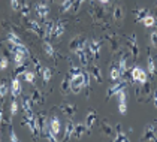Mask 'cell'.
Listing matches in <instances>:
<instances>
[{"label":"cell","mask_w":157,"mask_h":142,"mask_svg":"<svg viewBox=\"0 0 157 142\" xmlns=\"http://www.w3.org/2000/svg\"><path fill=\"white\" fill-rule=\"evenodd\" d=\"M23 88H21V81H20V76L18 75H13L12 76V81H11V94L13 97H18L21 94Z\"/></svg>","instance_id":"16"},{"label":"cell","mask_w":157,"mask_h":142,"mask_svg":"<svg viewBox=\"0 0 157 142\" xmlns=\"http://www.w3.org/2000/svg\"><path fill=\"white\" fill-rule=\"evenodd\" d=\"M130 76H132V81L139 84H144L148 81V73L139 66H133L132 71H130Z\"/></svg>","instance_id":"7"},{"label":"cell","mask_w":157,"mask_h":142,"mask_svg":"<svg viewBox=\"0 0 157 142\" xmlns=\"http://www.w3.org/2000/svg\"><path fill=\"white\" fill-rule=\"evenodd\" d=\"M144 141H157V127L156 124H148L144 129V135H142Z\"/></svg>","instance_id":"15"},{"label":"cell","mask_w":157,"mask_h":142,"mask_svg":"<svg viewBox=\"0 0 157 142\" xmlns=\"http://www.w3.org/2000/svg\"><path fill=\"white\" fill-rule=\"evenodd\" d=\"M60 109L66 117H73V115L76 114V105H75V103H71V102L60 105Z\"/></svg>","instance_id":"22"},{"label":"cell","mask_w":157,"mask_h":142,"mask_svg":"<svg viewBox=\"0 0 157 142\" xmlns=\"http://www.w3.org/2000/svg\"><path fill=\"white\" fill-rule=\"evenodd\" d=\"M30 59H32V63H33V71L36 72V75H40V72H42V63H40V60L35 57V56H30Z\"/></svg>","instance_id":"43"},{"label":"cell","mask_w":157,"mask_h":142,"mask_svg":"<svg viewBox=\"0 0 157 142\" xmlns=\"http://www.w3.org/2000/svg\"><path fill=\"white\" fill-rule=\"evenodd\" d=\"M127 85V81H115L111 87L108 88V93H106V100H109L112 96H115L117 93H120L121 90H124Z\"/></svg>","instance_id":"13"},{"label":"cell","mask_w":157,"mask_h":142,"mask_svg":"<svg viewBox=\"0 0 157 142\" xmlns=\"http://www.w3.org/2000/svg\"><path fill=\"white\" fill-rule=\"evenodd\" d=\"M42 49L45 51V54H47L48 57H51V59L56 60V61L61 57L60 54H59V51L54 48V45L49 42V39H45V40H44V44H42Z\"/></svg>","instance_id":"10"},{"label":"cell","mask_w":157,"mask_h":142,"mask_svg":"<svg viewBox=\"0 0 157 142\" xmlns=\"http://www.w3.org/2000/svg\"><path fill=\"white\" fill-rule=\"evenodd\" d=\"M90 17L94 23H102L105 20V9L102 8V5H91L90 8Z\"/></svg>","instance_id":"8"},{"label":"cell","mask_w":157,"mask_h":142,"mask_svg":"<svg viewBox=\"0 0 157 142\" xmlns=\"http://www.w3.org/2000/svg\"><path fill=\"white\" fill-rule=\"evenodd\" d=\"M20 111V106H18V102H17V97H12V102H11V108H9V112H11V118L15 117Z\"/></svg>","instance_id":"44"},{"label":"cell","mask_w":157,"mask_h":142,"mask_svg":"<svg viewBox=\"0 0 157 142\" xmlns=\"http://www.w3.org/2000/svg\"><path fill=\"white\" fill-rule=\"evenodd\" d=\"M2 126H3V106H0V132H2Z\"/></svg>","instance_id":"50"},{"label":"cell","mask_w":157,"mask_h":142,"mask_svg":"<svg viewBox=\"0 0 157 142\" xmlns=\"http://www.w3.org/2000/svg\"><path fill=\"white\" fill-rule=\"evenodd\" d=\"M97 2H99V5H102V6H103V5H108V3H109V0H97Z\"/></svg>","instance_id":"53"},{"label":"cell","mask_w":157,"mask_h":142,"mask_svg":"<svg viewBox=\"0 0 157 142\" xmlns=\"http://www.w3.org/2000/svg\"><path fill=\"white\" fill-rule=\"evenodd\" d=\"M60 91L63 96H66L69 91H71V79H69V76H66L60 84Z\"/></svg>","instance_id":"39"},{"label":"cell","mask_w":157,"mask_h":142,"mask_svg":"<svg viewBox=\"0 0 157 142\" xmlns=\"http://www.w3.org/2000/svg\"><path fill=\"white\" fill-rule=\"evenodd\" d=\"M66 32V25L61 20H54V27H52V33H51V39H60Z\"/></svg>","instance_id":"12"},{"label":"cell","mask_w":157,"mask_h":142,"mask_svg":"<svg viewBox=\"0 0 157 142\" xmlns=\"http://www.w3.org/2000/svg\"><path fill=\"white\" fill-rule=\"evenodd\" d=\"M44 124H45V115H44L42 112H39V114H36V133H37V136L42 133Z\"/></svg>","instance_id":"34"},{"label":"cell","mask_w":157,"mask_h":142,"mask_svg":"<svg viewBox=\"0 0 157 142\" xmlns=\"http://www.w3.org/2000/svg\"><path fill=\"white\" fill-rule=\"evenodd\" d=\"M71 79V91H72L73 94H79L81 91H82V88H84V72L81 73V75H76V76H73V78H69Z\"/></svg>","instance_id":"5"},{"label":"cell","mask_w":157,"mask_h":142,"mask_svg":"<svg viewBox=\"0 0 157 142\" xmlns=\"http://www.w3.org/2000/svg\"><path fill=\"white\" fill-rule=\"evenodd\" d=\"M147 73L151 76V78H154L157 73V69H156V63H154V57L151 56V52L148 54V59H147Z\"/></svg>","instance_id":"25"},{"label":"cell","mask_w":157,"mask_h":142,"mask_svg":"<svg viewBox=\"0 0 157 142\" xmlns=\"http://www.w3.org/2000/svg\"><path fill=\"white\" fill-rule=\"evenodd\" d=\"M73 0H63L60 5V12L61 13H67L69 11H72Z\"/></svg>","instance_id":"41"},{"label":"cell","mask_w":157,"mask_h":142,"mask_svg":"<svg viewBox=\"0 0 157 142\" xmlns=\"http://www.w3.org/2000/svg\"><path fill=\"white\" fill-rule=\"evenodd\" d=\"M35 12H36L37 18H39L40 21H45L49 15V6L47 3H44V0H40L39 3H36V6H35Z\"/></svg>","instance_id":"9"},{"label":"cell","mask_w":157,"mask_h":142,"mask_svg":"<svg viewBox=\"0 0 157 142\" xmlns=\"http://www.w3.org/2000/svg\"><path fill=\"white\" fill-rule=\"evenodd\" d=\"M126 44H127V48L132 54V60L136 61L138 57H139V47H138V37H136V33H132L126 37Z\"/></svg>","instance_id":"4"},{"label":"cell","mask_w":157,"mask_h":142,"mask_svg":"<svg viewBox=\"0 0 157 142\" xmlns=\"http://www.w3.org/2000/svg\"><path fill=\"white\" fill-rule=\"evenodd\" d=\"M112 18L115 23H123V20H124V9L118 3H115L112 6Z\"/></svg>","instance_id":"18"},{"label":"cell","mask_w":157,"mask_h":142,"mask_svg":"<svg viewBox=\"0 0 157 142\" xmlns=\"http://www.w3.org/2000/svg\"><path fill=\"white\" fill-rule=\"evenodd\" d=\"M84 2H85V0H73L72 12H78V11H79V8H81V5H82Z\"/></svg>","instance_id":"48"},{"label":"cell","mask_w":157,"mask_h":142,"mask_svg":"<svg viewBox=\"0 0 157 142\" xmlns=\"http://www.w3.org/2000/svg\"><path fill=\"white\" fill-rule=\"evenodd\" d=\"M151 99H153V103H154V106L157 108V90H154V91H153V97H151Z\"/></svg>","instance_id":"51"},{"label":"cell","mask_w":157,"mask_h":142,"mask_svg":"<svg viewBox=\"0 0 157 142\" xmlns=\"http://www.w3.org/2000/svg\"><path fill=\"white\" fill-rule=\"evenodd\" d=\"M11 141H12V142L20 141V139H18V136L15 135V130H13V127H12V126H11Z\"/></svg>","instance_id":"49"},{"label":"cell","mask_w":157,"mask_h":142,"mask_svg":"<svg viewBox=\"0 0 157 142\" xmlns=\"http://www.w3.org/2000/svg\"><path fill=\"white\" fill-rule=\"evenodd\" d=\"M30 12H32V8H30V2L29 0H21L20 2V13L23 18H29L30 17Z\"/></svg>","instance_id":"27"},{"label":"cell","mask_w":157,"mask_h":142,"mask_svg":"<svg viewBox=\"0 0 157 142\" xmlns=\"http://www.w3.org/2000/svg\"><path fill=\"white\" fill-rule=\"evenodd\" d=\"M135 93H136V99H138V102H141V103H145V102H148V100H151V97H153V91H151V83H144L141 84L136 90H135Z\"/></svg>","instance_id":"1"},{"label":"cell","mask_w":157,"mask_h":142,"mask_svg":"<svg viewBox=\"0 0 157 142\" xmlns=\"http://www.w3.org/2000/svg\"><path fill=\"white\" fill-rule=\"evenodd\" d=\"M100 49H102V40L100 39L90 40L88 45H87V54H88L90 60H94V61L99 60V57H100Z\"/></svg>","instance_id":"2"},{"label":"cell","mask_w":157,"mask_h":142,"mask_svg":"<svg viewBox=\"0 0 157 142\" xmlns=\"http://www.w3.org/2000/svg\"><path fill=\"white\" fill-rule=\"evenodd\" d=\"M9 91H11V87H9L8 79H2V83H0V97L3 99Z\"/></svg>","instance_id":"40"},{"label":"cell","mask_w":157,"mask_h":142,"mask_svg":"<svg viewBox=\"0 0 157 142\" xmlns=\"http://www.w3.org/2000/svg\"><path fill=\"white\" fill-rule=\"evenodd\" d=\"M112 141H117V142H127L129 141V136L126 135V132L123 130V126L121 124H117L115 127V136Z\"/></svg>","instance_id":"24"},{"label":"cell","mask_w":157,"mask_h":142,"mask_svg":"<svg viewBox=\"0 0 157 142\" xmlns=\"http://www.w3.org/2000/svg\"><path fill=\"white\" fill-rule=\"evenodd\" d=\"M49 129H51V132L54 133V136H59L60 129H61V124H60V120L57 118L56 115L49 120Z\"/></svg>","instance_id":"29"},{"label":"cell","mask_w":157,"mask_h":142,"mask_svg":"<svg viewBox=\"0 0 157 142\" xmlns=\"http://www.w3.org/2000/svg\"><path fill=\"white\" fill-rule=\"evenodd\" d=\"M87 127H85V123L84 124H75V129H73V138H76V139H79V138H82L85 133H87Z\"/></svg>","instance_id":"33"},{"label":"cell","mask_w":157,"mask_h":142,"mask_svg":"<svg viewBox=\"0 0 157 142\" xmlns=\"http://www.w3.org/2000/svg\"><path fill=\"white\" fill-rule=\"evenodd\" d=\"M148 44H150V47L157 48V30H153L148 35Z\"/></svg>","instance_id":"46"},{"label":"cell","mask_w":157,"mask_h":142,"mask_svg":"<svg viewBox=\"0 0 157 142\" xmlns=\"http://www.w3.org/2000/svg\"><path fill=\"white\" fill-rule=\"evenodd\" d=\"M88 45V44H87ZM75 54H76V57L79 59L81 61V66H88V61H90V57H88V54H87V47L85 48H78L76 51H75Z\"/></svg>","instance_id":"20"},{"label":"cell","mask_w":157,"mask_h":142,"mask_svg":"<svg viewBox=\"0 0 157 142\" xmlns=\"http://www.w3.org/2000/svg\"><path fill=\"white\" fill-rule=\"evenodd\" d=\"M141 23L144 24L145 27H148V29H153V27H157V20L154 15H151V13H147L144 17V20L141 21Z\"/></svg>","instance_id":"32"},{"label":"cell","mask_w":157,"mask_h":142,"mask_svg":"<svg viewBox=\"0 0 157 142\" xmlns=\"http://www.w3.org/2000/svg\"><path fill=\"white\" fill-rule=\"evenodd\" d=\"M21 106H23V111L24 112H30L32 108H33V102H32V97L30 96H24L21 99Z\"/></svg>","instance_id":"37"},{"label":"cell","mask_w":157,"mask_h":142,"mask_svg":"<svg viewBox=\"0 0 157 142\" xmlns=\"http://www.w3.org/2000/svg\"><path fill=\"white\" fill-rule=\"evenodd\" d=\"M117 100H118V111H120L121 115H126L127 112V91L126 88L121 90L120 93H117Z\"/></svg>","instance_id":"11"},{"label":"cell","mask_w":157,"mask_h":142,"mask_svg":"<svg viewBox=\"0 0 157 142\" xmlns=\"http://www.w3.org/2000/svg\"><path fill=\"white\" fill-rule=\"evenodd\" d=\"M109 78H111L112 83L121 79V71H120V67H118V64H112L111 66V69H109Z\"/></svg>","instance_id":"28"},{"label":"cell","mask_w":157,"mask_h":142,"mask_svg":"<svg viewBox=\"0 0 157 142\" xmlns=\"http://www.w3.org/2000/svg\"><path fill=\"white\" fill-rule=\"evenodd\" d=\"M127 54L126 52H121L120 56V60H118V67H120L121 71V76H123V73H126L127 72Z\"/></svg>","instance_id":"35"},{"label":"cell","mask_w":157,"mask_h":142,"mask_svg":"<svg viewBox=\"0 0 157 142\" xmlns=\"http://www.w3.org/2000/svg\"><path fill=\"white\" fill-rule=\"evenodd\" d=\"M6 37H8L9 45H20V44H24V42L21 40V37L17 35L15 32H12V30H9V32L6 33Z\"/></svg>","instance_id":"30"},{"label":"cell","mask_w":157,"mask_h":142,"mask_svg":"<svg viewBox=\"0 0 157 142\" xmlns=\"http://www.w3.org/2000/svg\"><path fill=\"white\" fill-rule=\"evenodd\" d=\"M73 129H75V123L73 121H67L66 123V127H64V136H63V141H69L73 138Z\"/></svg>","instance_id":"31"},{"label":"cell","mask_w":157,"mask_h":142,"mask_svg":"<svg viewBox=\"0 0 157 142\" xmlns=\"http://www.w3.org/2000/svg\"><path fill=\"white\" fill-rule=\"evenodd\" d=\"M82 72H84V71H82V69H81L79 66L71 64V69H69V72H67V73H69L67 76H69V78H73V76H76V75H81Z\"/></svg>","instance_id":"45"},{"label":"cell","mask_w":157,"mask_h":142,"mask_svg":"<svg viewBox=\"0 0 157 142\" xmlns=\"http://www.w3.org/2000/svg\"><path fill=\"white\" fill-rule=\"evenodd\" d=\"M90 76L96 81L97 84H102L103 83V76H102V71H100V67L97 66V64H91V67H90Z\"/></svg>","instance_id":"23"},{"label":"cell","mask_w":157,"mask_h":142,"mask_svg":"<svg viewBox=\"0 0 157 142\" xmlns=\"http://www.w3.org/2000/svg\"><path fill=\"white\" fill-rule=\"evenodd\" d=\"M24 23H25V27H27L32 33H35L36 36L44 39V29H42V24L39 23V21H36V20H33V18L29 17V18L24 20Z\"/></svg>","instance_id":"6"},{"label":"cell","mask_w":157,"mask_h":142,"mask_svg":"<svg viewBox=\"0 0 157 142\" xmlns=\"http://www.w3.org/2000/svg\"><path fill=\"white\" fill-rule=\"evenodd\" d=\"M52 27H54V20H45L42 23V29H44V39H51V33H52Z\"/></svg>","instance_id":"26"},{"label":"cell","mask_w":157,"mask_h":142,"mask_svg":"<svg viewBox=\"0 0 157 142\" xmlns=\"http://www.w3.org/2000/svg\"><path fill=\"white\" fill-rule=\"evenodd\" d=\"M30 97H32V102L36 103V105H42V103L45 102V97H44L42 91H40L37 87H33V90H32V93H30Z\"/></svg>","instance_id":"21"},{"label":"cell","mask_w":157,"mask_h":142,"mask_svg":"<svg viewBox=\"0 0 157 142\" xmlns=\"http://www.w3.org/2000/svg\"><path fill=\"white\" fill-rule=\"evenodd\" d=\"M148 13V9L147 8H139V9H135L133 11V15H135V23H141L144 20V17Z\"/></svg>","instance_id":"36"},{"label":"cell","mask_w":157,"mask_h":142,"mask_svg":"<svg viewBox=\"0 0 157 142\" xmlns=\"http://www.w3.org/2000/svg\"><path fill=\"white\" fill-rule=\"evenodd\" d=\"M8 66H9V59H8V54H3V56H2V59H0V71H5Z\"/></svg>","instance_id":"47"},{"label":"cell","mask_w":157,"mask_h":142,"mask_svg":"<svg viewBox=\"0 0 157 142\" xmlns=\"http://www.w3.org/2000/svg\"><path fill=\"white\" fill-rule=\"evenodd\" d=\"M151 15H154V17H156V20H157V3L154 5V8H153V13H151Z\"/></svg>","instance_id":"52"},{"label":"cell","mask_w":157,"mask_h":142,"mask_svg":"<svg viewBox=\"0 0 157 142\" xmlns=\"http://www.w3.org/2000/svg\"><path fill=\"white\" fill-rule=\"evenodd\" d=\"M99 126H100V132L105 135V136H108L111 139H114V136H115V129L109 124L106 120H102L100 123H99Z\"/></svg>","instance_id":"17"},{"label":"cell","mask_w":157,"mask_h":142,"mask_svg":"<svg viewBox=\"0 0 157 142\" xmlns=\"http://www.w3.org/2000/svg\"><path fill=\"white\" fill-rule=\"evenodd\" d=\"M40 76H42L44 84H49L51 78H52V71H51L49 67H47V66H44V67H42V72H40Z\"/></svg>","instance_id":"38"},{"label":"cell","mask_w":157,"mask_h":142,"mask_svg":"<svg viewBox=\"0 0 157 142\" xmlns=\"http://www.w3.org/2000/svg\"><path fill=\"white\" fill-rule=\"evenodd\" d=\"M154 124H156V127H157V118H156V120H154Z\"/></svg>","instance_id":"54"},{"label":"cell","mask_w":157,"mask_h":142,"mask_svg":"<svg viewBox=\"0 0 157 142\" xmlns=\"http://www.w3.org/2000/svg\"><path fill=\"white\" fill-rule=\"evenodd\" d=\"M23 126H25L29 132L32 133L33 138H37V133H36V114H33V111L30 112H24V118H23Z\"/></svg>","instance_id":"3"},{"label":"cell","mask_w":157,"mask_h":142,"mask_svg":"<svg viewBox=\"0 0 157 142\" xmlns=\"http://www.w3.org/2000/svg\"><path fill=\"white\" fill-rule=\"evenodd\" d=\"M105 39L109 42V48H111L112 52H120L121 45H120V39H118V36L114 35V33H109V35L105 36Z\"/></svg>","instance_id":"14"},{"label":"cell","mask_w":157,"mask_h":142,"mask_svg":"<svg viewBox=\"0 0 157 142\" xmlns=\"http://www.w3.org/2000/svg\"><path fill=\"white\" fill-rule=\"evenodd\" d=\"M97 121V112L94 109H91V111H88V114H87V117H85V127H87V130L90 132L93 129V126L96 124Z\"/></svg>","instance_id":"19"},{"label":"cell","mask_w":157,"mask_h":142,"mask_svg":"<svg viewBox=\"0 0 157 142\" xmlns=\"http://www.w3.org/2000/svg\"><path fill=\"white\" fill-rule=\"evenodd\" d=\"M45 2H48V0H45Z\"/></svg>","instance_id":"55"},{"label":"cell","mask_w":157,"mask_h":142,"mask_svg":"<svg viewBox=\"0 0 157 142\" xmlns=\"http://www.w3.org/2000/svg\"><path fill=\"white\" fill-rule=\"evenodd\" d=\"M23 75H24V79L27 81V83L32 84V85H35V79H36V72L33 71V69H32V71H29V69H27V71H25Z\"/></svg>","instance_id":"42"}]
</instances>
